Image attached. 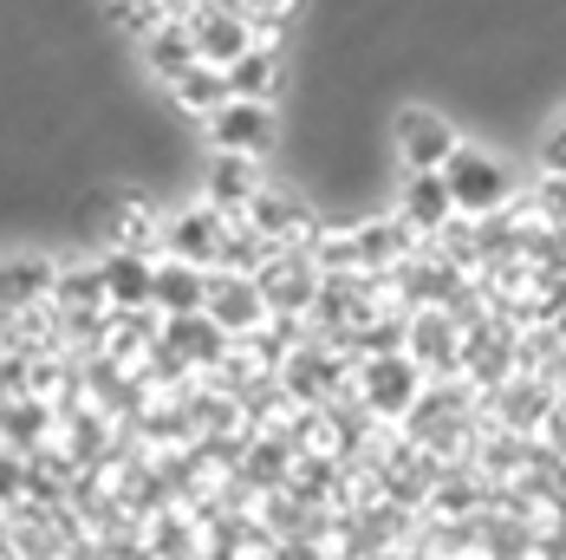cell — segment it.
I'll return each mask as SVG.
<instances>
[{
  "instance_id": "1",
  "label": "cell",
  "mask_w": 566,
  "mask_h": 560,
  "mask_svg": "<svg viewBox=\"0 0 566 560\" xmlns=\"http://www.w3.org/2000/svg\"><path fill=\"white\" fill-rule=\"evenodd\" d=\"M450 196H455V216H469V222H495L502 209H509L514 196H521V183H514V164L502 151H482V144H462L450 157Z\"/></svg>"
},
{
  "instance_id": "2",
  "label": "cell",
  "mask_w": 566,
  "mask_h": 560,
  "mask_svg": "<svg viewBox=\"0 0 566 560\" xmlns=\"http://www.w3.org/2000/svg\"><path fill=\"white\" fill-rule=\"evenodd\" d=\"M391 151L403 176H423V169H450V157L462 151V131L443 105H423V98H403L391 117Z\"/></svg>"
},
{
  "instance_id": "3",
  "label": "cell",
  "mask_w": 566,
  "mask_h": 560,
  "mask_svg": "<svg viewBox=\"0 0 566 560\" xmlns=\"http://www.w3.org/2000/svg\"><path fill=\"white\" fill-rule=\"evenodd\" d=\"M430 392V372L410 359V352H391V359H365L358 365V411L371 424H403Z\"/></svg>"
},
{
  "instance_id": "4",
  "label": "cell",
  "mask_w": 566,
  "mask_h": 560,
  "mask_svg": "<svg viewBox=\"0 0 566 560\" xmlns=\"http://www.w3.org/2000/svg\"><path fill=\"white\" fill-rule=\"evenodd\" d=\"M241 222L254 228V235H268L274 248H313V235L326 228V216H319V203H313L300 183H268V189L248 203Z\"/></svg>"
},
{
  "instance_id": "5",
  "label": "cell",
  "mask_w": 566,
  "mask_h": 560,
  "mask_svg": "<svg viewBox=\"0 0 566 560\" xmlns=\"http://www.w3.org/2000/svg\"><path fill=\"white\" fill-rule=\"evenodd\" d=\"M281 112L261 105V98H228L222 112L202 124V144L209 151H228V157H274L281 151Z\"/></svg>"
},
{
  "instance_id": "6",
  "label": "cell",
  "mask_w": 566,
  "mask_h": 560,
  "mask_svg": "<svg viewBox=\"0 0 566 560\" xmlns=\"http://www.w3.org/2000/svg\"><path fill=\"white\" fill-rule=\"evenodd\" d=\"M228 228L234 222H228L216 203H182V209H170V222H164V255L196 261V268H222Z\"/></svg>"
},
{
  "instance_id": "7",
  "label": "cell",
  "mask_w": 566,
  "mask_h": 560,
  "mask_svg": "<svg viewBox=\"0 0 566 560\" xmlns=\"http://www.w3.org/2000/svg\"><path fill=\"white\" fill-rule=\"evenodd\" d=\"M209 320H216L228 339H248V333H261V326H274L261 280L254 274H228V268H216V280H209Z\"/></svg>"
},
{
  "instance_id": "8",
  "label": "cell",
  "mask_w": 566,
  "mask_h": 560,
  "mask_svg": "<svg viewBox=\"0 0 566 560\" xmlns=\"http://www.w3.org/2000/svg\"><path fill=\"white\" fill-rule=\"evenodd\" d=\"M268 189V176H261V157H228V151H209V164H202V203H216L228 222H241L248 216V203Z\"/></svg>"
},
{
  "instance_id": "9",
  "label": "cell",
  "mask_w": 566,
  "mask_h": 560,
  "mask_svg": "<svg viewBox=\"0 0 566 560\" xmlns=\"http://www.w3.org/2000/svg\"><path fill=\"white\" fill-rule=\"evenodd\" d=\"M59 274H65V261L40 255V248H13V255L0 261V300H7V313L46 307V300L59 293Z\"/></svg>"
},
{
  "instance_id": "10",
  "label": "cell",
  "mask_w": 566,
  "mask_h": 560,
  "mask_svg": "<svg viewBox=\"0 0 566 560\" xmlns=\"http://www.w3.org/2000/svg\"><path fill=\"white\" fill-rule=\"evenodd\" d=\"M98 274L112 313H144L157 300V255H130V248H98Z\"/></svg>"
},
{
  "instance_id": "11",
  "label": "cell",
  "mask_w": 566,
  "mask_h": 560,
  "mask_svg": "<svg viewBox=\"0 0 566 560\" xmlns=\"http://www.w3.org/2000/svg\"><path fill=\"white\" fill-rule=\"evenodd\" d=\"M403 222L417 228L423 241H437L443 228L455 222V196H450V176L443 169H423V176H403V189H397V203H391Z\"/></svg>"
},
{
  "instance_id": "12",
  "label": "cell",
  "mask_w": 566,
  "mask_h": 560,
  "mask_svg": "<svg viewBox=\"0 0 566 560\" xmlns=\"http://www.w3.org/2000/svg\"><path fill=\"white\" fill-rule=\"evenodd\" d=\"M209 280H216V268H196V261H176V255H164L157 261V313L164 320H189V313H209Z\"/></svg>"
},
{
  "instance_id": "13",
  "label": "cell",
  "mask_w": 566,
  "mask_h": 560,
  "mask_svg": "<svg viewBox=\"0 0 566 560\" xmlns=\"http://www.w3.org/2000/svg\"><path fill=\"white\" fill-rule=\"evenodd\" d=\"M59 404L40 392L27 397H7V411H0V437H7V449H20V456H40L46 449V437H59Z\"/></svg>"
},
{
  "instance_id": "14",
  "label": "cell",
  "mask_w": 566,
  "mask_h": 560,
  "mask_svg": "<svg viewBox=\"0 0 566 560\" xmlns=\"http://www.w3.org/2000/svg\"><path fill=\"white\" fill-rule=\"evenodd\" d=\"M228 92H234V98L274 105V98L286 92V46H248V53L228 65Z\"/></svg>"
},
{
  "instance_id": "15",
  "label": "cell",
  "mask_w": 566,
  "mask_h": 560,
  "mask_svg": "<svg viewBox=\"0 0 566 560\" xmlns=\"http://www.w3.org/2000/svg\"><path fill=\"white\" fill-rule=\"evenodd\" d=\"M196 46H202V65H216L228 72L234 59L254 46V27H248V13H228V7H209L202 20H196Z\"/></svg>"
},
{
  "instance_id": "16",
  "label": "cell",
  "mask_w": 566,
  "mask_h": 560,
  "mask_svg": "<svg viewBox=\"0 0 566 560\" xmlns=\"http://www.w3.org/2000/svg\"><path fill=\"white\" fill-rule=\"evenodd\" d=\"M164 92H170V112L189 117V124H209V117L234 98V92H228V72H216V65L182 72V79H176V85H164Z\"/></svg>"
},
{
  "instance_id": "17",
  "label": "cell",
  "mask_w": 566,
  "mask_h": 560,
  "mask_svg": "<svg viewBox=\"0 0 566 560\" xmlns=\"http://www.w3.org/2000/svg\"><path fill=\"white\" fill-rule=\"evenodd\" d=\"M144 65L164 79V85H176L182 72H196L202 65V46H196V27H182V20H164L150 40H144Z\"/></svg>"
},
{
  "instance_id": "18",
  "label": "cell",
  "mask_w": 566,
  "mask_h": 560,
  "mask_svg": "<svg viewBox=\"0 0 566 560\" xmlns=\"http://www.w3.org/2000/svg\"><path fill=\"white\" fill-rule=\"evenodd\" d=\"M541 169H547V176H566V112H560V124L541 137Z\"/></svg>"
},
{
  "instance_id": "19",
  "label": "cell",
  "mask_w": 566,
  "mask_h": 560,
  "mask_svg": "<svg viewBox=\"0 0 566 560\" xmlns=\"http://www.w3.org/2000/svg\"><path fill=\"white\" fill-rule=\"evenodd\" d=\"M534 203L566 228V176H541V183H534Z\"/></svg>"
},
{
  "instance_id": "20",
  "label": "cell",
  "mask_w": 566,
  "mask_h": 560,
  "mask_svg": "<svg viewBox=\"0 0 566 560\" xmlns=\"http://www.w3.org/2000/svg\"><path fill=\"white\" fill-rule=\"evenodd\" d=\"M144 7H157V0H144Z\"/></svg>"
}]
</instances>
